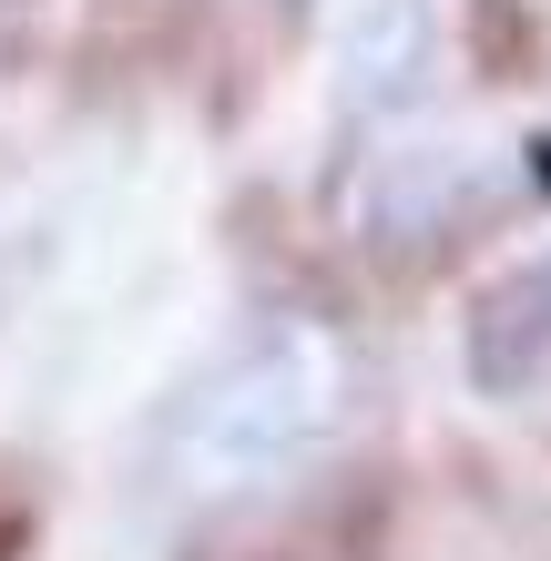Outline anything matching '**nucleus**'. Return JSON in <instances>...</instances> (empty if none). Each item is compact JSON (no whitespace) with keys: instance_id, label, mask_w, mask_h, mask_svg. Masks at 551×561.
<instances>
[{"instance_id":"f257e3e1","label":"nucleus","mask_w":551,"mask_h":561,"mask_svg":"<svg viewBox=\"0 0 551 561\" xmlns=\"http://www.w3.org/2000/svg\"><path fill=\"white\" fill-rule=\"evenodd\" d=\"M347 399H358V347L328 317H266L245 337H225L205 368L184 378L164 409V470L174 490H266L337 439Z\"/></svg>"},{"instance_id":"f03ea898","label":"nucleus","mask_w":551,"mask_h":561,"mask_svg":"<svg viewBox=\"0 0 551 561\" xmlns=\"http://www.w3.org/2000/svg\"><path fill=\"white\" fill-rule=\"evenodd\" d=\"M470 378L491 388V399L551 388V255L480 296V317H470Z\"/></svg>"}]
</instances>
